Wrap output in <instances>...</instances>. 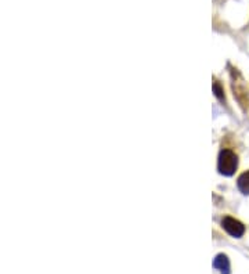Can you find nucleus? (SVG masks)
Masks as SVG:
<instances>
[{
    "label": "nucleus",
    "instance_id": "1",
    "mask_svg": "<svg viewBox=\"0 0 249 274\" xmlns=\"http://www.w3.org/2000/svg\"><path fill=\"white\" fill-rule=\"evenodd\" d=\"M238 166V158L231 150H223L219 154L217 169L225 176H231Z\"/></svg>",
    "mask_w": 249,
    "mask_h": 274
},
{
    "label": "nucleus",
    "instance_id": "2",
    "mask_svg": "<svg viewBox=\"0 0 249 274\" xmlns=\"http://www.w3.org/2000/svg\"><path fill=\"white\" fill-rule=\"evenodd\" d=\"M222 226L225 228L227 233L233 237H242L245 233V226L242 225L241 222H238L237 219L230 218V216H226L222 222Z\"/></svg>",
    "mask_w": 249,
    "mask_h": 274
},
{
    "label": "nucleus",
    "instance_id": "3",
    "mask_svg": "<svg viewBox=\"0 0 249 274\" xmlns=\"http://www.w3.org/2000/svg\"><path fill=\"white\" fill-rule=\"evenodd\" d=\"M213 267L217 269V270H220V273L222 274H230V262H228V259L226 255L223 253H220V255H217L215 260H213Z\"/></svg>",
    "mask_w": 249,
    "mask_h": 274
},
{
    "label": "nucleus",
    "instance_id": "4",
    "mask_svg": "<svg viewBox=\"0 0 249 274\" xmlns=\"http://www.w3.org/2000/svg\"><path fill=\"white\" fill-rule=\"evenodd\" d=\"M238 188L244 194H249V170L238 178Z\"/></svg>",
    "mask_w": 249,
    "mask_h": 274
},
{
    "label": "nucleus",
    "instance_id": "5",
    "mask_svg": "<svg viewBox=\"0 0 249 274\" xmlns=\"http://www.w3.org/2000/svg\"><path fill=\"white\" fill-rule=\"evenodd\" d=\"M213 93H215V96H216L220 101H225V91H223V89H222V86H220L219 82H215V83H213Z\"/></svg>",
    "mask_w": 249,
    "mask_h": 274
}]
</instances>
